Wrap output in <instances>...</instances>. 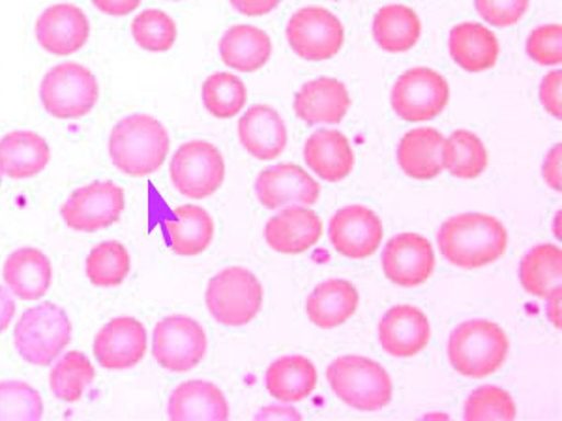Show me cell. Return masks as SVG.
I'll list each match as a JSON object with an SVG mask.
<instances>
[{
    "instance_id": "cell-45",
    "label": "cell",
    "mask_w": 562,
    "mask_h": 421,
    "mask_svg": "<svg viewBox=\"0 0 562 421\" xmlns=\"http://www.w3.org/2000/svg\"><path fill=\"white\" fill-rule=\"evenodd\" d=\"M229 2L231 7L246 18H262V15L274 12L283 0H229Z\"/></svg>"
},
{
    "instance_id": "cell-16",
    "label": "cell",
    "mask_w": 562,
    "mask_h": 421,
    "mask_svg": "<svg viewBox=\"0 0 562 421\" xmlns=\"http://www.w3.org/2000/svg\"><path fill=\"white\" fill-rule=\"evenodd\" d=\"M256 195L269 210L291 205L314 206L321 197V184L296 163H278L257 174Z\"/></svg>"
},
{
    "instance_id": "cell-47",
    "label": "cell",
    "mask_w": 562,
    "mask_h": 421,
    "mask_svg": "<svg viewBox=\"0 0 562 421\" xmlns=\"http://www.w3.org/2000/svg\"><path fill=\"white\" fill-rule=\"evenodd\" d=\"M18 306L13 301L12 294L4 287H0V333L7 332L15 317Z\"/></svg>"
},
{
    "instance_id": "cell-26",
    "label": "cell",
    "mask_w": 562,
    "mask_h": 421,
    "mask_svg": "<svg viewBox=\"0 0 562 421\" xmlns=\"http://www.w3.org/2000/svg\"><path fill=\"white\" fill-rule=\"evenodd\" d=\"M448 53L461 70L480 73L495 68L501 55V45L495 33L487 26L465 21L450 31Z\"/></svg>"
},
{
    "instance_id": "cell-43",
    "label": "cell",
    "mask_w": 562,
    "mask_h": 421,
    "mask_svg": "<svg viewBox=\"0 0 562 421\" xmlns=\"http://www.w3.org/2000/svg\"><path fill=\"white\" fill-rule=\"evenodd\" d=\"M562 71L555 70L550 71L548 76L543 77L542 83H540V90H538V96L542 102V107L550 113L551 116H555L557 121L562 118Z\"/></svg>"
},
{
    "instance_id": "cell-20",
    "label": "cell",
    "mask_w": 562,
    "mask_h": 421,
    "mask_svg": "<svg viewBox=\"0 0 562 421\" xmlns=\"http://www.w3.org/2000/svg\"><path fill=\"white\" fill-rule=\"evenodd\" d=\"M351 109V96L346 83L336 77H317L302 84L294 96V113L306 122L315 124H339Z\"/></svg>"
},
{
    "instance_id": "cell-8",
    "label": "cell",
    "mask_w": 562,
    "mask_h": 421,
    "mask_svg": "<svg viewBox=\"0 0 562 421\" xmlns=\"http://www.w3.org/2000/svg\"><path fill=\"white\" fill-rule=\"evenodd\" d=\"M169 177L182 197H211L225 182L224 156L211 140H188L175 152Z\"/></svg>"
},
{
    "instance_id": "cell-14",
    "label": "cell",
    "mask_w": 562,
    "mask_h": 421,
    "mask_svg": "<svg viewBox=\"0 0 562 421\" xmlns=\"http://www.w3.org/2000/svg\"><path fill=\"white\" fill-rule=\"evenodd\" d=\"M92 351L103 369H132L147 356V328L130 315L115 317L100 328L92 343Z\"/></svg>"
},
{
    "instance_id": "cell-5",
    "label": "cell",
    "mask_w": 562,
    "mask_h": 421,
    "mask_svg": "<svg viewBox=\"0 0 562 421\" xmlns=\"http://www.w3.org/2000/svg\"><path fill=\"white\" fill-rule=\"evenodd\" d=\"M70 317L53 301L26 309L13 330V346L18 354L26 364L38 367L57 362L60 352L70 345Z\"/></svg>"
},
{
    "instance_id": "cell-15",
    "label": "cell",
    "mask_w": 562,
    "mask_h": 421,
    "mask_svg": "<svg viewBox=\"0 0 562 421\" xmlns=\"http://www.w3.org/2000/svg\"><path fill=\"white\" fill-rule=\"evenodd\" d=\"M435 266L434 246L418 232H402L384 246V275L397 287H420L434 275Z\"/></svg>"
},
{
    "instance_id": "cell-33",
    "label": "cell",
    "mask_w": 562,
    "mask_h": 421,
    "mask_svg": "<svg viewBox=\"0 0 562 421\" xmlns=\"http://www.w3.org/2000/svg\"><path fill=\"white\" fill-rule=\"evenodd\" d=\"M519 280L527 293L543 300L561 293V248L555 243H540L530 249L519 266Z\"/></svg>"
},
{
    "instance_id": "cell-4",
    "label": "cell",
    "mask_w": 562,
    "mask_h": 421,
    "mask_svg": "<svg viewBox=\"0 0 562 421\" xmlns=\"http://www.w3.org/2000/svg\"><path fill=\"white\" fill-rule=\"evenodd\" d=\"M326 380L339 401L360 412L386 409L394 397L389 371L375 360L358 354L336 357L326 369Z\"/></svg>"
},
{
    "instance_id": "cell-19",
    "label": "cell",
    "mask_w": 562,
    "mask_h": 421,
    "mask_svg": "<svg viewBox=\"0 0 562 421\" xmlns=\"http://www.w3.org/2000/svg\"><path fill=\"white\" fill-rule=\"evenodd\" d=\"M323 237V221L310 206H285L265 225V240L281 255H301Z\"/></svg>"
},
{
    "instance_id": "cell-36",
    "label": "cell",
    "mask_w": 562,
    "mask_h": 421,
    "mask_svg": "<svg viewBox=\"0 0 562 421\" xmlns=\"http://www.w3.org/2000/svg\"><path fill=\"white\" fill-rule=\"evenodd\" d=\"M94 365L81 351L66 352L49 375V388L58 401L77 402L85 396L90 384L94 383Z\"/></svg>"
},
{
    "instance_id": "cell-48",
    "label": "cell",
    "mask_w": 562,
    "mask_h": 421,
    "mask_svg": "<svg viewBox=\"0 0 562 421\" xmlns=\"http://www.w3.org/2000/svg\"><path fill=\"white\" fill-rule=\"evenodd\" d=\"M257 418H280V420H288V418H293V420H302L301 412H296V410L285 409V407H278V405H272L270 409H265L262 412L257 414Z\"/></svg>"
},
{
    "instance_id": "cell-3",
    "label": "cell",
    "mask_w": 562,
    "mask_h": 421,
    "mask_svg": "<svg viewBox=\"0 0 562 421\" xmlns=\"http://www.w3.org/2000/svg\"><path fill=\"white\" fill-rule=\"evenodd\" d=\"M447 354L461 377L473 380L492 377L510 354V338L493 320H465L450 333Z\"/></svg>"
},
{
    "instance_id": "cell-31",
    "label": "cell",
    "mask_w": 562,
    "mask_h": 421,
    "mask_svg": "<svg viewBox=\"0 0 562 421\" xmlns=\"http://www.w3.org/2000/svg\"><path fill=\"white\" fill-rule=\"evenodd\" d=\"M375 44L386 53H409L422 38V21L413 8L386 4L381 8L371 25Z\"/></svg>"
},
{
    "instance_id": "cell-46",
    "label": "cell",
    "mask_w": 562,
    "mask_h": 421,
    "mask_svg": "<svg viewBox=\"0 0 562 421\" xmlns=\"http://www.w3.org/2000/svg\"><path fill=\"white\" fill-rule=\"evenodd\" d=\"M98 12L109 18H126L140 7V0H90Z\"/></svg>"
},
{
    "instance_id": "cell-41",
    "label": "cell",
    "mask_w": 562,
    "mask_h": 421,
    "mask_svg": "<svg viewBox=\"0 0 562 421\" xmlns=\"http://www.w3.org/2000/svg\"><path fill=\"white\" fill-rule=\"evenodd\" d=\"M525 52L540 66L562 65V26L550 23L535 29L527 38Z\"/></svg>"
},
{
    "instance_id": "cell-1",
    "label": "cell",
    "mask_w": 562,
    "mask_h": 421,
    "mask_svg": "<svg viewBox=\"0 0 562 421\" xmlns=\"http://www.w3.org/2000/svg\"><path fill=\"white\" fill-rule=\"evenodd\" d=\"M437 246L441 255L456 269H484L505 255L508 230L492 214L463 212L448 217L439 227Z\"/></svg>"
},
{
    "instance_id": "cell-6",
    "label": "cell",
    "mask_w": 562,
    "mask_h": 421,
    "mask_svg": "<svg viewBox=\"0 0 562 421\" xmlns=\"http://www.w3.org/2000/svg\"><path fill=\"white\" fill-rule=\"evenodd\" d=\"M205 304L217 325L240 328L256 320L262 309V287L254 272L231 266L206 285Z\"/></svg>"
},
{
    "instance_id": "cell-39",
    "label": "cell",
    "mask_w": 562,
    "mask_h": 421,
    "mask_svg": "<svg viewBox=\"0 0 562 421\" xmlns=\"http://www.w3.org/2000/svg\"><path fill=\"white\" fill-rule=\"evenodd\" d=\"M44 416V399L38 389L21 380L0 383V421H38Z\"/></svg>"
},
{
    "instance_id": "cell-51",
    "label": "cell",
    "mask_w": 562,
    "mask_h": 421,
    "mask_svg": "<svg viewBox=\"0 0 562 421\" xmlns=\"http://www.w3.org/2000/svg\"><path fill=\"white\" fill-rule=\"evenodd\" d=\"M171 2H180V0H171Z\"/></svg>"
},
{
    "instance_id": "cell-32",
    "label": "cell",
    "mask_w": 562,
    "mask_h": 421,
    "mask_svg": "<svg viewBox=\"0 0 562 421\" xmlns=\"http://www.w3.org/2000/svg\"><path fill=\"white\" fill-rule=\"evenodd\" d=\"M166 229L171 248L180 257L201 255L214 240V221L201 206L175 208V219L166 221Z\"/></svg>"
},
{
    "instance_id": "cell-42",
    "label": "cell",
    "mask_w": 562,
    "mask_h": 421,
    "mask_svg": "<svg viewBox=\"0 0 562 421\" xmlns=\"http://www.w3.org/2000/svg\"><path fill=\"white\" fill-rule=\"evenodd\" d=\"M529 4L530 0H474L480 18L498 29L518 25L529 10Z\"/></svg>"
},
{
    "instance_id": "cell-9",
    "label": "cell",
    "mask_w": 562,
    "mask_h": 421,
    "mask_svg": "<svg viewBox=\"0 0 562 421\" xmlns=\"http://www.w3.org/2000/svg\"><path fill=\"white\" fill-rule=\"evenodd\" d=\"M289 47L306 62H325L346 44V26L336 13L323 7H304L289 18Z\"/></svg>"
},
{
    "instance_id": "cell-50",
    "label": "cell",
    "mask_w": 562,
    "mask_h": 421,
    "mask_svg": "<svg viewBox=\"0 0 562 421\" xmlns=\"http://www.w3.org/2000/svg\"><path fill=\"white\" fill-rule=\"evenodd\" d=\"M2 174L4 173H2V169H0V184H2Z\"/></svg>"
},
{
    "instance_id": "cell-11",
    "label": "cell",
    "mask_w": 562,
    "mask_h": 421,
    "mask_svg": "<svg viewBox=\"0 0 562 421\" xmlns=\"http://www.w3.org/2000/svg\"><path fill=\"white\" fill-rule=\"evenodd\" d=\"M205 328L188 315H169L154 326L153 357L171 373L195 369L206 356Z\"/></svg>"
},
{
    "instance_id": "cell-21",
    "label": "cell",
    "mask_w": 562,
    "mask_h": 421,
    "mask_svg": "<svg viewBox=\"0 0 562 421\" xmlns=\"http://www.w3.org/2000/svg\"><path fill=\"white\" fill-rule=\"evenodd\" d=\"M238 140L251 158L272 161L288 148V126L274 107L259 103L249 107L238 122Z\"/></svg>"
},
{
    "instance_id": "cell-18",
    "label": "cell",
    "mask_w": 562,
    "mask_h": 421,
    "mask_svg": "<svg viewBox=\"0 0 562 421\" xmlns=\"http://www.w3.org/2000/svg\"><path fill=\"white\" fill-rule=\"evenodd\" d=\"M431 322L420 307L400 304L379 320V343L392 357H415L429 345Z\"/></svg>"
},
{
    "instance_id": "cell-35",
    "label": "cell",
    "mask_w": 562,
    "mask_h": 421,
    "mask_svg": "<svg viewBox=\"0 0 562 421\" xmlns=\"http://www.w3.org/2000/svg\"><path fill=\"white\" fill-rule=\"evenodd\" d=\"M132 259L128 249L116 240H105L90 249L85 272L90 283L98 288H116L128 277Z\"/></svg>"
},
{
    "instance_id": "cell-24",
    "label": "cell",
    "mask_w": 562,
    "mask_h": 421,
    "mask_svg": "<svg viewBox=\"0 0 562 421\" xmlns=\"http://www.w3.org/2000/svg\"><path fill=\"white\" fill-rule=\"evenodd\" d=\"M304 161L321 180L339 184L355 169V152L349 139L338 129H317L306 139Z\"/></svg>"
},
{
    "instance_id": "cell-10",
    "label": "cell",
    "mask_w": 562,
    "mask_h": 421,
    "mask_svg": "<svg viewBox=\"0 0 562 421\" xmlns=\"http://www.w3.org/2000/svg\"><path fill=\"white\" fill-rule=\"evenodd\" d=\"M390 103L402 121L411 124L434 121L450 103V84L439 71L416 66L397 77Z\"/></svg>"
},
{
    "instance_id": "cell-34",
    "label": "cell",
    "mask_w": 562,
    "mask_h": 421,
    "mask_svg": "<svg viewBox=\"0 0 562 421\" xmlns=\"http://www.w3.org/2000/svg\"><path fill=\"white\" fill-rule=\"evenodd\" d=\"M487 163L490 158H487L486 145L473 132L456 129L454 134L445 139L442 167L454 179H480L486 173Z\"/></svg>"
},
{
    "instance_id": "cell-25",
    "label": "cell",
    "mask_w": 562,
    "mask_h": 421,
    "mask_svg": "<svg viewBox=\"0 0 562 421\" xmlns=\"http://www.w3.org/2000/svg\"><path fill=\"white\" fill-rule=\"evenodd\" d=\"M442 150L445 135L439 129L420 126L403 135L397 145V163L409 179L429 182L445 171Z\"/></svg>"
},
{
    "instance_id": "cell-7",
    "label": "cell",
    "mask_w": 562,
    "mask_h": 421,
    "mask_svg": "<svg viewBox=\"0 0 562 421\" xmlns=\"http://www.w3.org/2000/svg\"><path fill=\"white\" fill-rule=\"evenodd\" d=\"M40 100L53 118L76 121L97 107L100 84L87 66L60 62L53 66L42 79Z\"/></svg>"
},
{
    "instance_id": "cell-40",
    "label": "cell",
    "mask_w": 562,
    "mask_h": 421,
    "mask_svg": "<svg viewBox=\"0 0 562 421\" xmlns=\"http://www.w3.org/2000/svg\"><path fill=\"white\" fill-rule=\"evenodd\" d=\"M518 409L514 397L505 388L482 386L471 391L463 402V418L467 421L516 420Z\"/></svg>"
},
{
    "instance_id": "cell-30",
    "label": "cell",
    "mask_w": 562,
    "mask_h": 421,
    "mask_svg": "<svg viewBox=\"0 0 562 421\" xmlns=\"http://www.w3.org/2000/svg\"><path fill=\"white\" fill-rule=\"evenodd\" d=\"M220 57L233 70L254 73L272 57V39L254 25L231 26L220 39Z\"/></svg>"
},
{
    "instance_id": "cell-17",
    "label": "cell",
    "mask_w": 562,
    "mask_h": 421,
    "mask_svg": "<svg viewBox=\"0 0 562 421\" xmlns=\"http://www.w3.org/2000/svg\"><path fill=\"white\" fill-rule=\"evenodd\" d=\"M34 34L44 52L55 57H70L89 44L90 21L76 4L58 2L40 13Z\"/></svg>"
},
{
    "instance_id": "cell-27",
    "label": "cell",
    "mask_w": 562,
    "mask_h": 421,
    "mask_svg": "<svg viewBox=\"0 0 562 421\" xmlns=\"http://www.w3.org/2000/svg\"><path fill=\"white\" fill-rule=\"evenodd\" d=\"M360 294L351 281L326 280L312 291L306 301L307 319L321 330L346 325L357 314Z\"/></svg>"
},
{
    "instance_id": "cell-44",
    "label": "cell",
    "mask_w": 562,
    "mask_h": 421,
    "mask_svg": "<svg viewBox=\"0 0 562 421\" xmlns=\"http://www.w3.org/2000/svg\"><path fill=\"white\" fill-rule=\"evenodd\" d=\"M561 160H562V145L557 143L555 147L551 148L546 160H543L542 174L546 184L550 185L551 190L561 192L562 177H561Z\"/></svg>"
},
{
    "instance_id": "cell-22",
    "label": "cell",
    "mask_w": 562,
    "mask_h": 421,
    "mask_svg": "<svg viewBox=\"0 0 562 421\" xmlns=\"http://www.w3.org/2000/svg\"><path fill=\"white\" fill-rule=\"evenodd\" d=\"M2 277L8 291L23 301H36L49 293L53 269L49 257L38 248L15 249L7 257Z\"/></svg>"
},
{
    "instance_id": "cell-23",
    "label": "cell",
    "mask_w": 562,
    "mask_h": 421,
    "mask_svg": "<svg viewBox=\"0 0 562 421\" xmlns=\"http://www.w3.org/2000/svg\"><path fill=\"white\" fill-rule=\"evenodd\" d=\"M229 416L224 391L209 380H186L167 401V418L173 421H227Z\"/></svg>"
},
{
    "instance_id": "cell-13",
    "label": "cell",
    "mask_w": 562,
    "mask_h": 421,
    "mask_svg": "<svg viewBox=\"0 0 562 421\" xmlns=\"http://www.w3.org/2000/svg\"><path fill=\"white\" fill-rule=\"evenodd\" d=\"M383 237L381 217L364 205L339 208L328 224V238L334 249L351 261H366L375 255Z\"/></svg>"
},
{
    "instance_id": "cell-29",
    "label": "cell",
    "mask_w": 562,
    "mask_h": 421,
    "mask_svg": "<svg viewBox=\"0 0 562 421\" xmlns=\"http://www.w3.org/2000/svg\"><path fill=\"white\" fill-rule=\"evenodd\" d=\"M317 369L310 357L301 354L281 356L265 373V386L270 396L281 402H301L317 388Z\"/></svg>"
},
{
    "instance_id": "cell-12",
    "label": "cell",
    "mask_w": 562,
    "mask_h": 421,
    "mask_svg": "<svg viewBox=\"0 0 562 421\" xmlns=\"http://www.w3.org/2000/svg\"><path fill=\"white\" fill-rule=\"evenodd\" d=\"M126 197L121 185L111 180H98L83 185L60 208L66 227L77 232H98L109 229L121 219Z\"/></svg>"
},
{
    "instance_id": "cell-37",
    "label": "cell",
    "mask_w": 562,
    "mask_h": 421,
    "mask_svg": "<svg viewBox=\"0 0 562 421\" xmlns=\"http://www.w3.org/2000/svg\"><path fill=\"white\" fill-rule=\"evenodd\" d=\"M205 109L216 118L227 121L243 111L248 100V89L240 77L227 71L212 73L201 89Z\"/></svg>"
},
{
    "instance_id": "cell-2",
    "label": "cell",
    "mask_w": 562,
    "mask_h": 421,
    "mask_svg": "<svg viewBox=\"0 0 562 421\" xmlns=\"http://www.w3.org/2000/svg\"><path fill=\"white\" fill-rule=\"evenodd\" d=\"M171 137L158 118L135 113L116 122L109 134V156L121 173L145 179L158 173L167 160Z\"/></svg>"
},
{
    "instance_id": "cell-49",
    "label": "cell",
    "mask_w": 562,
    "mask_h": 421,
    "mask_svg": "<svg viewBox=\"0 0 562 421\" xmlns=\"http://www.w3.org/2000/svg\"><path fill=\"white\" fill-rule=\"evenodd\" d=\"M548 317H550L551 325H555L557 330H561V293L555 294L548 298Z\"/></svg>"
},
{
    "instance_id": "cell-28",
    "label": "cell",
    "mask_w": 562,
    "mask_h": 421,
    "mask_svg": "<svg viewBox=\"0 0 562 421\" xmlns=\"http://www.w3.org/2000/svg\"><path fill=\"white\" fill-rule=\"evenodd\" d=\"M52 150L42 135L18 129L0 139V169L12 180L38 177L49 166Z\"/></svg>"
},
{
    "instance_id": "cell-38",
    "label": "cell",
    "mask_w": 562,
    "mask_h": 421,
    "mask_svg": "<svg viewBox=\"0 0 562 421\" xmlns=\"http://www.w3.org/2000/svg\"><path fill=\"white\" fill-rule=\"evenodd\" d=\"M177 23L169 13L161 10H145L132 21V38L143 52H169L177 44Z\"/></svg>"
}]
</instances>
